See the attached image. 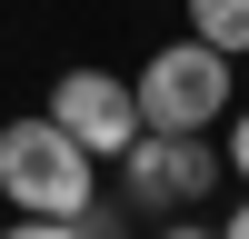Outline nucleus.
<instances>
[{"label":"nucleus","instance_id":"obj_5","mask_svg":"<svg viewBox=\"0 0 249 239\" xmlns=\"http://www.w3.org/2000/svg\"><path fill=\"white\" fill-rule=\"evenodd\" d=\"M190 30L210 40V50L239 60V50H249V0H190Z\"/></svg>","mask_w":249,"mask_h":239},{"label":"nucleus","instance_id":"obj_4","mask_svg":"<svg viewBox=\"0 0 249 239\" xmlns=\"http://www.w3.org/2000/svg\"><path fill=\"white\" fill-rule=\"evenodd\" d=\"M50 120H60L90 159H110V170H120V150L150 130V120H140V90H130L120 70H60V80H50Z\"/></svg>","mask_w":249,"mask_h":239},{"label":"nucleus","instance_id":"obj_7","mask_svg":"<svg viewBox=\"0 0 249 239\" xmlns=\"http://www.w3.org/2000/svg\"><path fill=\"white\" fill-rule=\"evenodd\" d=\"M219 159H230V170H239V189H249V110H230V150H219Z\"/></svg>","mask_w":249,"mask_h":239},{"label":"nucleus","instance_id":"obj_9","mask_svg":"<svg viewBox=\"0 0 249 239\" xmlns=\"http://www.w3.org/2000/svg\"><path fill=\"white\" fill-rule=\"evenodd\" d=\"M219 239H249V199H239V209H230V219H219Z\"/></svg>","mask_w":249,"mask_h":239},{"label":"nucleus","instance_id":"obj_8","mask_svg":"<svg viewBox=\"0 0 249 239\" xmlns=\"http://www.w3.org/2000/svg\"><path fill=\"white\" fill-rule=\"evenodd\" d=\"M160 239H219V229H199V219H170V229H160Z\"/></svg>","mask_w":249,"mask_h":239},{"label":"nucleus","instance_id":"obj_1","mask_svg":"<svg viewBox=\"0 0 249 239\" xmlns=\"http://www.w3.org/2000/svg\"><path fill=\"white\" fill-rule=\"evenodd\" d=\"M0 199H10V219H90L100 159L80 150L50 110H30V120L0 130Z\"/></svg>","mask_w":249,"mask_h":239},{"label":"nucleus","instance_id":"obj_2","mask_svg":"<svg viewBox=\"0 0 249 239\" xmlns=\"http://www.w3.org/2000/svg\"><path fill=\"white\" fill-rule=\"evenodd\" d=\"M140 120H150V130H219V120L239 110L230 100V50H210V40H160L150 60H140Z\"/></svg>","mask_w":249,"mask_h":239},{"label":"nucleus","instance_id":"obj_3","mask_svg":"<svg viewBox=\"0 0 249 239\" xmlns=\"http://www.w3.org/2000/svg\"><path fill=\"white\" fill-rule=\"evenodd\" d=\"M219 170L230 159L210 150V130H140L130 150H120V199L150 219H190L199 199L219 189Z\"/></svg>","mask_w":249,"mask_h":239},{"label":"nucleus","instance_id":"obj_6","mask_svg":"<svg viewBox=\"0 0 249 239\" xmlns=\"http://www.w3.org/2000/svg\"><path fill=\"white\" fill-rule=\"evenodd\" d=\"M0 239H90V229H80V219H10Z\"/></svg>","mask_w":249,"mask_h":239}]
</instances>
